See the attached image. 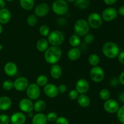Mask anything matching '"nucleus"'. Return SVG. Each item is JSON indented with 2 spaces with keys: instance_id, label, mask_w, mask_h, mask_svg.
Segmentation results:
<instances>
[{
  "instance_id": "4be33fe9",
  "label": "nucleus",
  "mask_w": 124,
  "mask_h": 124,
  "mask_svg": "<svg viewBox=\"0 0 124 124\" xmlns=\"http://www.w3.org/2000/svg\"><path fill=\"white\" fill-rule=\"evenodd\" d=\"M81 55V52L79 49L78 47H72L68 51L67 57L70 60L75 61L80 58Z\"/></svg>"
},
{
  "instance_id": "c9c22d12",
  "label": "nucleus",
  "mask_w": 124,
  "mask_h": 124,
  "mask_svg": "<svg viewBox=\"0 0 124 124\" xmlns=\"http://www.w3.org/2000/svg\"><path fill=\"white\" fill-rule=\"evenodd\" d=\"M47 121L50 122H54L58 119V114L55 112H50L46 115Z\"/></svg>"
},
{
  "instance_id": "6e6552de",
  "label": "nucleus",
  "mask_w": 124,
  "mask_h": 124,
  "mask_svg": "<svg viewBox=\"0 0 124 124\" xmlns=\"http://www.w3.org/2000/svg\"><path fill=\"white\" fill-rule=\"evenodd\" d=\"M102 18L101 15L97 12L91 13L88 17V22L90 27L93 29H99L102 24Z\"/></svg>"
},
{
  "instance_id": "e433bc0d",
  "label": "nucleus",
  "mask_w": 124,
  "mask_h": 124,
  "mask_svg": "<svg viewBox=\"0 0 124 124\" xmlns=\"http://www.w3.org/2000/svg\"><path fill=\"white\" fill-rule=\"evenodd\" d=\"M84 42L86 44H88L93 43L94 41V35L88 33V34H86V35L84 36Z\"/></svg>"
},
{
  "instance_id": "473e14b6",
  "label": "nucleus",
  "mask_w": 124,
  "mask_h": 124,
  "mask_svg": "<svg viewBox=\"0 0 124 124\" xmlns=\"http://www.w3.org/2000/svg\"><path fill=\"white\" fill-rule=\"evenodd\" d=\"M39 31L40 34H41L42 36H47L48 35H49L50 32V28L47 25H42L39 27Z\"/></svg>"
},
{
  "instance_id": "864d4df0",
  "label": "nucleus",
  "mask_w": 124,
  "mask_h": 124,
  "mask_svg": "<svg viewBox=\"0 0 124 124\" xmlns=\"http://www.w3.org/2000/svg\"><path fill=\"white\" fill-rule=\"evenodd\" d=\"M5 1H8V2H12V1H13V0H5Z\"/></svg>"
},
{
  "instance_id": "9d476101",
  "label": "nucleus",
  "mask_w": 124,
  "mask_h": 124,
  "mask_svg": "<svg viewBox=\"0 0 124 124\" xmlns=\"http://www.w3.org/2000/svg\"><path fill=\"white\" fill-rule=\"evenodd\" d=\"M119 107L118 102L116 100L113 98H109L104 103V108L105 111L111 114L117 113Z\"/></svg>"
},
{
  "instance_id": "9b49d317",
  "label": "nucleus",
  "mask_w": 124,
  "mask_h": 124,
  "mask_svg": "<svg viewBox=\"0 0 124 124\" xmlns=\"http://www.w3.org/2000/svg\"><path fill=\"white\" fill-rule=\"evenodd\" d=\"M29 85V80L24 77H18L13 81V88L19 92H22V91L26 90Z\"/></svg>"
},
{
  "instance_id": "ddd939ff",
  "label": "nucleus",
  "mask_w": 124,
  "mask_h": 124,
  "mask_svg": "<svg viewBox=\"0 0 124 124\" xmlns=\"http://www.w3.org/2000/svg\"><path fill=\"white\" fill-rule=\"evenodd\" d=\"M90 89V85L86 79H79L75 85V89L79 94H86Z\"/></svg>"
},
{
  "instance_id": "de8ad7c7",
  "label": "nucleus",
  "mask_w": 124,
  "mask_h": 124,
  "mask_svg": "<svg viewBox=\"0 0 124 124\" xmlns=\"http://www.w3.org/2000/svg\"><path fill=\"white\" fill-rule=\"evenodd\" d=\"M119 99L121 102H124V92L120 94L119 96Z\"/></svg>"
},
{
  "instance_id": "aec40b11",
  "label": "nucleus",
  "mask_w": 124,
  "mask_h": 124,
  "mask_svg": "<svg viewBox=\"0 0 124 124\" xmlns=\"http://www.w3.org/2000/svg\"><path fill=\"white\" fill-rule=\"evenodd\" d=\"M47 119L46 114L42 113H38L32 117V124H46Z\"/></svg>"
},
{
  "instance_id": "2eb2a0df",
  "label": "nucleus",
  "mask_w": 124,
  "mask_h": 124,
  "mask_svg": "<svg viewBox=\"0 0 124 124\" xmlns=\"http://www.w3.org/2000/svg\"><path fill=\"white\" fill-rule=\"evenodd\" d=\"M44 92L47 97L50 98H54L59 94L58 86L53 83H47L44 86Z\"/></svg>"
},
{
  "instance_id": "0eeeda50",
  "label": "nucleus",
  "mask_w": 124,
  "mask_h": 124,
  "mask_svg": "<svg viewBox=\"0 0 124 124\" xmlns=\"http://www.w3.org/2000/svg\"><path fill=\"white\" fill-rule=\"evenodd\" d=\"M25 91L27 96L31 100H38L41 95L40 87L36 83H31L29 85Z\"/></svg>"
},
{
  "instance_id": "79ce46f5",
  "label": "nucleus",
  "mask_w": 124,
  "mask_h": 124,
  "mask_svg": "<svg viewBox=\"0 0 124 124\" xmlns=\"http://www.w3.org/2000/svg\"><path fill=\"white\" fill-rule=\"evenodd\" d=\"M117 58H118V60L120 63L124 64V51H121L119 52V55H117Z\"/></svg>"
},
{
  "instance_id": "2f4dec72",
  "label": "nucleus",
  "mask_w": 124,
  "mask_h": 124,
  "mask_svg": "<svg viewBox=\"0 0 124 124\" xmlns=\"http://www.w3.org/2000/svg\"><path fill=\"white\" fill-rule=\"evenodd\" d=\"M38 23V17L35 14L30 15L27 18V23L30 26H34Z\"/></svg>"
},
{
  "instance_id": "f8f14e48",
  "label": "nucleus",
  "mask_w": 124,
  "mask_h": 124,
  "mask_svg": "<svg viewBox=\"0 0 124 124\" xmlns=\"http://www.w3.org/2000/svg\"><path fill=\"white\" fill-rule=\"evenodd\" d=\"M49 5L46 2H42L35 7V15L37 17L42 18L47 15L50 12Z\"/></svg>"
},
{
  "instance_id": "a19ab883",
  "label": "nucleus",
  "mask_w": 124,
  "mask_h": 124,
  "mask_svg": "<svg viewBox=\"0 0 124 124\" xmlns=\"http://www.w3.org/2000/svg\"><path fill=\"white\" fill-rule=\"evenodd\" d=\"M58 89L59 93L64 94L66 92L67 90V87L65 84H61L58 86Z\"/></svg>"
},
{
  "instance_id": "7ed1b4c3",
  "label": "nucleus",
  "mask_w": 124,
  "mask_h": 124,
  "mask_svg": "<svg viewBox=\"0 0 124 124\" xmlns=\"http://www.w3.org/2000/svg\"><path fill=\"white\" fill-rule=\"evenodd\" d=\"M65 36L64 34L60 30H53L50 32L47 36L48 43L53 46H59L64 43Z\"/></svg>"
},
{
  "instance_id": "49530a36",
  "label": "nucleus",
  "mask_w": 124,
  "mask_h": 124,
  "mask_svg": "<svg viewBox=\"0 0 124 124\" xmlns=\"http://www.w3.org/2000/svg\"><path fill=\"white\" fill-rule=\"evenodd\" d=\"M6 1L5 0H0V9L5 8L6 7Z\"/></svg>"
},
{
  "instance_id": "a878e982",
  "label": "nucleus",
  "mask_w": 124,
  "mask_h": 124,
  "mask_svg": "<svg viewBox=\"0 0 124 124\" xmlns=\"http://www.w3.org/2000/svg\"><path fill=\"white\" fill-rule=\"evenodd\" d=\"M46 103L43 100H37L33 105V110L37 113H41L45 109Z\"/></svg>"
},
{
  "instance_id": "f257e3e1",
  "label": "nucleus",
  "mask_w": 124,
  "mask_h": 124,
  "mask_svg": "<svg viewBox=\"0 0 124 124\" xmlns=\"http://www.w3.org/2000/svg\"><path fill=\"white\" fill-rule=\"evenodd\" d=\"M62 56V50L59 46H50L44 52V59L51 64H57Z\"/></svg>"
},
{
  "instance_id": "6ab92c4d",
  "label": "nucleus",
  "mask_w": 124,
  "mask_h": 124,
  "mask_svg": "<svg viewBox=\"0 0 124 124\" xmlns=\"http://www.w3.org/2000/svg\"><path fill=\"white\" fill-rule=\"evenodd\" d=\"M50 75L53 79H59L62 75V69L60 65L58 64H54L52 65L50 68Z\"/></svg>"
},
{
  "instance_id": "f3484780",
  "label": "nucleus",
  "mask_w": 124,
  "mask_h": 124,
  "mask_svg": "<svg viewBox=\"0 0 124 124\" xmlns=\"http://www.w3.org/2000/svg\"><path fill=\"white\" fill-rule=\"evenodd\" d=\"M4 70L8 76L13 77L15 76L18 72V66L13 62H7L4 67Z\"/></svg>"
},
{
  "instance_id": "f03ea898",
  "label": "nucleus",
  "mask_w": 124,
  "mask_h": 124,
  "mask_svg": "<svg viewBox=\"0 0 124 124\" xmlns=\"http://www.w3.org/2000/svg\"><path fill=\"white\" fill-rule=\"evenodd\" d=\"M102 51L104 55L108 58L113 59L117 57L120 52L118 45L112 41H108L104 44Z\"/></svg>"
},
{
  "instance_id": "72a5a7b5",
  "label": "nucleus",
  "mask_w": 124,
  "mask_h": 124,
  "mask_svg": "<svg viewBox=\"0 0 124 124\" xmlns=\"http://www.w3.org/2000/svg\"><path fill=\"white\" fill-rule=\"evenodd\" d=\"M117 117L121 124H124V105L119 108L117 111Z\"/></svg>"
},
{
  "instance_id": "393cba45",
  "label": "nucleus",
  "mask_w": 124,
  "mask_h": 124,
  "mask_svg": "<svg viewBox=\"0 0 124 124\" xmlns=\"http://www.w3.org/2000/svg\"><path fill=\"white\" fill-rule=\"evenodd\" d=\"M19 4L25 10H30L35 6V0H19Z\"/></svg>"
},
{
  "instance_id": "a211bd4d",
  "label": "nucleus",
  "mask_w": 124,
  "mask_h": 124,
  "mask_svg": "<svg viewBox=\"0 0 124 124\" xmlns=\"http://www.w3.org/2000/svg\"><path fill=\"white\" fill-rule=\"evenodd\" d=\"M11 12L6 7L0 9V24H6L11 19Z\"/></svg>"
},
{
  "instance_id": "39448f33",
  "label": "nucleus",
  "mask_w": 124,
  "mask_h": 124,
  "mask_svg": "<svg viewBox=\"0 0 124 124\" xmlns=\"http://www.w3.org/2000/svg\"><path fill=\"white\" fill-rule=\"evenodd\" d=\"M53 12L58 15H63L67 12L69 4L65 0H55L52 6Z\"/></svg>"
},
{
  "instance_id": "cd10ccee",
  "label": "nucleus",
  "mask_w": 124,
  "mask_h": 124,
  "mask_svg": "<svg viewBox=\"0 0 124 124\" xmlns=\"http://www.w3.org/2000/svg\"><path fill=\"white\" fill-rule=\"evenodd\" d=\"M69 43L73 47H77L81 43L80 37L76 34H73L69 38Z\"/></svg>"
},
{
  "instance_id": "dca6fc26",
  "label": "nucleus",
  "mask_w": 124,
  "mask_h": 124,
  "mask_svg": "<svg viewBox=\"0 0 124 124\" xmlns=\"http://www.w3.org/2000/svg\"><path fill=\"white\" fill-rule=\"evenodd\" d=\"M10 120L12 124H24L26 121V116L21 112H16L11 115Z\"/></svg>"
},
{
  "instance_id": "bb28decb",
  "label": "nucleus",
  "mask_w": 124,
  "mask_h": 124,
  "mask_svg": "<svg viewBox=\"0 0 124 124\" xmlns=\"http://www.w3.org/2000/svg\"><path fill=\"white\" fill-rule=\"evenodd\" d=\"M74 5L75 7L79 9L84 10L88 8L90 5V0H76L74 2Z\"/></svg>"
},
{
  "instance_id": "c03bdc74",
  "label": "nucleus",
  "mask_w": 124,
  "mask_h": 124,
  "mask_svg": "<svg viewBox=\"0 0 124 124\" xmlns=\"http://www.w3.org/2000/svg\"><path fill=\"white\" fill-rule=\"evenodd\" d=\"M104 2L108 6H111L117 2V0H103Z\"/></svg>"
},
{
  "instance_id": "423d86ee",
  "label": "nucleus",
  "mask_w": 124,
  "mask_h": 124,
  "mask_svg": "<svg viewBox=\"0 0 124 124\" xmlns=\"http://www.w3.org/2000/svg\"><path fill=\"white\" fill-rule=\"evenodd\" d=\"M105 73L102 68L99 66H93L90 71V77L94 83H100L104 80Z\"/></svg>"
},
{
  "instance_id": "a18cd8bd",
  "label": "nucleus",
  "mask_w": 124,
  "mask_h": 124,
  "mask_svg": "<svg viewBox=\"0 0 124 124\" xmlns=\"http://www.w3.org/2000/svg\"><path fill=\"white\" fill-rule=\"evenodd\" d=\"M117 13H118L120 15L124 17V5H122V6H121V7L119 8Z\"/></svg>"
},
{
  "instance_id": "4c0bfd02",
  "label": "nucleus",
  "mask_w": 124,
  "mask_h": 124,
  "mask_svg": "<svg viewBox=\"0 0 124 124\" xmlns=\"http://www.w3.org/2000/svg\"><path fill=\"white\" fill-rule=\"evenodd\" d=\"M10 122V120L8 115L5 114L0 115V124H9Z\"/></svg>"
},
{
  "instance_id": "20e7f679",
  "label": "nucleus",
  "mask_w": 124,
  "mask_h": 124,
  "mask_svg": "<svg viewBox=\"0 0 124 124\" xmlns=\"http://www.w3.org/2000/svg\"><path fill=\"white\" fill-rule=\"evenodd\" d=\"M90 26L87 20L84 19H78L74 25L75 34L79 36H84L90 31Z\"/></svg>"
},
{
  "instance_id": "5fc2aeb1",
  "label": "nucleus",
  "mask_w": 124,
  "mask_h": 124,
  "mask_svg": "<svg viewBox=\"0 0 124 124\" xmlns=\"http://www.w3.org/2000/svg\"><path fill=\"white\" fill-rule=\"evenodd\" d=\"M95 1H99V0H95Z\"/></svg>"
},
{
  "instance_id": "f704fd0d",
  "label": "nucleus",
  "mask_w": 124,
  "mask_h": 124,
  "mask_svg": "<svg viewBox=\"0 0 124 124\" xmlns=\"http://www.w3.org/2000/svg\"><path fill=\"white\" fill-rule=\"evenodd\" d=\"M2 88L6 91H10L13 88V82L10 80H5L2 83Z\"/></svg>"
},
{
  "instance_id": "1a4fd4ad",
  "label": "nucleus",
  "mask_w": 124,
  "mask_h": 124,
  "mask_svg": "<svg viewBox=\"0 0 124 124\" xmlns=\"http://www.w3.org/2000/svg\"><path fill=\"white\" fill-rule=\"evenodd\" d=\"M117 14V10L116 9L113 7H109L103 10L101 14V17L102 20L109 22L116 19Z\"/></svg>"
},
{
  "instance_id": "c85d7f7f",
  "label": "nucleus",
  "mask_w": 124,
  "mask_h": 124,
  "mask_svg": "<svg viewBox=\"0 0 124 124\" xmlns=\"http://www.w3.org/2000/svg\"><path fill=\"white\" fill-rule=\"evenodd\" d=\"M88 61L90 65H92V66H98L100 62V58L98 55L96 53H92L88 57Z\"/></svg>"
},
{
  "instance_id": "ea45409f",
  "label": "nucleus",
  "mask_w": 124,
  "mask_h": 124,
  "mask_svg": "<svg viewBox=\"0 0 124 124\" xmlns=\"http://www.w3.org/2000/svg\"><path fill=\"white\" fill-rule=\"evenodd\" d=\"M55 122L56 124H69V120L65 117H59Z\"/></svg>"
},
{
  "instance_id": "412c9836",
  "label": "nucleus",
  "mask_w": 124,
  "mask_h": 124,
  "mask_svg": "<svg viewBox=\"0 0 124 124\" xmlns=\"http://www.w3.org/2000/svg\"><path fill=\"white\" fill-rule=\"evenodd\" d=\"M12 104L10 98L7 96L0 97V110L6 111L9 109Z\"/></svg>"
},
{
  "instance_id": "3c124183",
  "label": "nucleus",
  "mask_w": 124,
  "mask_h": 124,
  "mask_svg": "<svg viewBox=\"0 0 124 124\" xmlns=\"http://www.w3.org/2000/svg\"><path fill=\"white\" fill-rule=\"evenodd\" d=\"M2 30H3V28H2V24H0V34L2 32Z\"/></svg>"
},
{
  "instance_id": "7c9ffc66",
  "label": "nucleus",
  "mask_w": 124,
  "mask_h": 124,
  "mask_svg": "<svg viewBox=\"0 0 124 124\" xmlns=\"http://www.w3.org/2000/svg\"><path fill=\"white\" fill-rule=\"evenodd\" d=\"M99 96L102 100L105 101L109 99L110 97V92L107 89H102L99 93Z\"/></svg>"
},
{
  "instance_id": "603ef678",
  "label": "nucleus",
  "mask_w": 124,
  "mask_h": 124,
  "mask_svg": "<svg viewBox=\"0 0 124 124\" xmlns=\"http://www.w3.org/2000/svg\"><path fill=\"white\" fill-rule=\"evenodd\" d=\"M2 49H3V46H2V44H0V51H1Z\"/></svg>"
},
{
  "instance_id": "4468645a",
  "label": "nucleus",
  "mask_w": 124,
  "mask_h": 124,
  "mask_svg": "<svg viewBox=\"0 0 124 124\" xmlns=\"http://www.w3.org/2000/svg\"><path fill=\"white\" fill-rule=\"evenodd\" d=\"M33 102L29 98H22L19 102V109L24 113H29L33 110Z\"/></svg>"
},
{
  "instance_id": "c756f323",
  "label": "nucleus",
  "mask_w": 124,
  "mask_h": 124,
  "mask_svg": "<svg viewBox=\"0 0 124 124\" xmlns=\"http://www.w3.org/2000/svg\"><path fill=\"white\" fill-rule=\"evenodd\" d=\"M48 77L46 75L41 74L39 75L37 77L36 80V83L39 86H44L45 85L48 83Z\"/></svg>"
},
{
  "instance_id": "37998d69",
  "label": "nucleus",
  "mask_w": 124,
  "mask_h": 124,
  "mask_svg": "<svg viewBox=\"0 0 124 124\" xmlns=\"http://www.w3.org/2000/svg\"><path fill=\"white\" fill-rule=\"evenodd\" d=\"M119 81L121 85H124V71L120 74L119 77Z\"/></svg>"
},
{
  "instance_id": "09e8293b",
  "label": "nucleus",
  "mask_w": 124,
  "mask_h": 124,
  "mask_svg": "<svg viewBox=\"0 0 124 124\" xmlns=\"http://www.w3.org/2000/svg\"><path fill=\"white\" fill-rule=\"evenodd\" d=\"M28 114V116L29 117H33V111L31 112H29V113H27Z\"/></svg>"
},
{
  "instance_id": "8fccbe9b",
  "label": "nucleus",
  "mask_w": 124,
  "mask_h": 124,
  "mask_svg": "<svg viewBox=\"0 0 124 124\" xmlns=\"http://www.w3.org/2000/svg\"><path fill=\"white\" fill-rule=\"evenodd\" d=\"M67 2H69V3H74L76 1V0H65Z\"/></svg>"
},
{
  "instance_id": "b1692460",
  "label": "nucleus",
  "mask_w": 124,
  "mask_h": 124,
  "mask_svg": "<svg viewBox=\"0 0 124 124\" xmlns=\"http://www.w3.org/2000/svg\"><path fill=\"white\" fill-rule=\"evenodd\" d=\"M48 43L47 39L41 38L36 43V49L39 52H45L48 47Z\"/></svg>"
},
{
  "instance_id": "5701e85b",
  "label": "nucleus",
  "mask_w": 124,
  "mask_h": 124,
  "mask_svg": "<svg viewBox=\"0 0 124 124\" xmlns=\"http://www.w3.org/2000/svg\"><path fill=\"white\" fill-rule=\"evenodd\" d=\"M77 101L79 106L83 108H87L90 105V98L86 94H79L77 98Z\"/></svg>"
},
{
  "instance_id": "58836bf2",
  "label": "nucleus",
  "mask_w": 124,
  "mask_h": 124,
  "mask_svg": "<svg viewBox=\"0 0 124 124\" xmlns=\"http://www.w3.org/2000/svg\"><path fill=\"white\" fill-rule=\"evenodd\" d=\"M79 94L76 89H72L69 92V97L71 100H76L78 97Z\"/></svg>"
}]
</instances>
